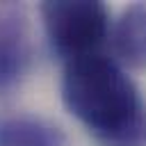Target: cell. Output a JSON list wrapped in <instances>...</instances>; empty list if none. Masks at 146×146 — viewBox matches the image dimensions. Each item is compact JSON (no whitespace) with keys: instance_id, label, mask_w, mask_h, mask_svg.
Wrapping results in <instances>:
<instances>
[{"instance_id":"obj_6","label":"cell","mask_w":146,"mask_h":146,"mask_svg":"<svg viewBox=\"0 0 146 146\" xmlns=\"http://www.w3.org/2000/svg\"><path fill=\"white\" fill-rule=\"evenodd\" d=\"M25 9L16 2H0V34H23Z\"/></svg>"},{"instance_id":"obj_2","label":"cell","mask_w":146,"mask_h":146,"mask_svg":"<svg viewBox=\"0 0 146 146\" xmlns=\"http://www.w3.org/2000/svg\"><path fill=\"white\" fill-rule=\"evenodd\" d=\"M46 36L64 62L100 52L110 36V14L98 0H52L39 7Z\"/></svg>"},{"instance_id":"obj_4","label":"cell","mask_w":146,"mask_h":146,"mask_svg":"<svg viewBox=\"0 0 146 146\" xmlns=\"http://www.w3.org/2000/svg\"><path fill=\"white\" fill-rule=\"evenodd\" d=\"M116 55L135 68H146V2L128 5L112 27Z\"/></svg>"},{"instance_id":"obj_5","label":"cell","mask_w":146,"mask_h":146,"mask_svg":"<svg viewBox=\"0 0 146 146\" xmlns=\"http://www.w3.org/2000/svg\"><path fill=\"white\" fill-rule=\"evenodd\" d=\"M30 66V48L23 34H0V96L18 87Z\"/></svg>"},{"instance_id":"obj_1","label":"cell","mask_w":146,"mask_h":146,"mask_svg":"<svg viewBox=\"0 0 146 146\" xmlns=\"http://www.w3.org/2000/svg\"><path fill=\"white\" fill-rule=\"evenodd\" d=\"M62 100L98 146H146V105L112 57L94 52L66 62Z\"/></svg>"},{"instance_id":"obj_3","label":"cell","mask_w":146,"mask_h":146,"mask_svg":"<svg viewBox=\"0 0 146 146\" xmlns=\"http://www.w3.org/2000/svg\"><path fill=\"white\" fill-rule=\"evenodd\" d=\"M0 146H68L59 125L30 114L0 116Z\"/></svg>"}]
</instances>
